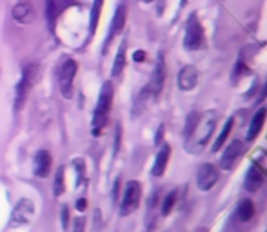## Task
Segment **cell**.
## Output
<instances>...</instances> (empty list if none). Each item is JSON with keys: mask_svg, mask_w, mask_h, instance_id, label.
Returning a JSON list of instances; mask_svg holds the SVG:
<instances>
[{"mask_svg": "<svg viewBox=\"0 0 267 232\" xmlns=\"http://www.w3.org/2000/svg\"><path fill=\"white\" fill-rule=\"evenodd\" d=\"M217 127V113L215 111H206L198 116V121L191 134L186 138L187 140V149L189 151H200L202 147L207 145V141L211 140L213 132Z\"/></svg>", "mask_w": 267, "mask_h": 232, "instance_id": "1", "label": "cell"}, {"mask_svg": "<svg viewBox=\"0 0 267 232\" xmlns=\"http://www.w3.org/2000/svg\"><path fill=\"white\" fill-rule=\"evenodd\" d=\"M113 84L111 82H104L100 89V95H98V102H96L95 113H93V121H91V127H93V134L98 136L100 131L106 127L107 118H109V113H111V106H113Z\"/></svg>", "mask_w": 267, "mask_h": 232, "instance_id": "2", "label": "cell"}, {"mask_svg": "<svg viewBox=\"0 0 267 232\" xmlns=\"http://www.w3.org/2000/svg\"><path fill=\"white\" fill-rule=\"evenodd\" d=\"M36 78H38V66L36 64L25 66L24 71H22L20 82L15 87V111H20L22 107H24L27 95H29V89L35 86Z\"/></svg>", "mask_w": 267, "mask_h": 232, "instance_id": "3", "label": "cell"}, {"mask_svg": "<svg viewBox=\"0 0 267 232\" xmlns=\"http://www.w3.org/2000/svg\"><path fill=\"white\" fill-rule=\"evenodd\" d=\"M184 47L187 51H200L206 47V35H204V27H202L200 20H198L197 13L189 15V18H187Z\"/></svg>", "mask_w": 267, "mask_h": 232, "instance_id": "4", "label": "cell"}, {"mask_svg": "<svg viewBox=\"0 0 267 232\" xmlns=\"http://www.w3.org/2000/svg\"><path fill=\"white\" fill-rule=\"evenodd\" d=\"M78 69V64L73 58H66L62 62L60 71H58V87H60V95L64 98H73V84H75V75Z\"/></svg>", "mask_w": 267, "mask_h": 232, "instance_id": "5", "label": "cell"}, {"mask_svg": "<svg viewBox=\"0 0 267 232\" xmlns=\"http://www.w3.org/2000/svg\"><path fill=\"white\" fill-rule=\"evenodd\" d=\"M142 200V185L138 182H127L124 189V196L120 202V216H129L140 207Z\"/></svg>", "mask_w": 267, "mask_h": 232, "instance_id": "6", "label": "cell"}, {"mask_svg": "<svg viewBox=\"0 0 267 232\" xmlns=\"http://www.w3.org/2000/svg\"><path fill=\"white\" fill-rule=\"evenodd\" d=\"M126 20H127V5L120 4L118 7H116V11H115V16H113L111 25H109V33H107L106 42H104V47H102V53H104V55H106L107 49H109V46H111L113 38L122 33L124 25H126Z\"/></svg>", "mask_w": 267, "mask_h": 232, "instance_id": "7", "label": "cell"}, {"mask_svg": "<svg viewBox=\"0 0 267 232\" xmlns=\"http://www.w3.org/2000/svg\"><path fill=\"white\" fill-rule=\"evenodd\" d=\"M166 60H164V55H158L156 58V64H155V69H153V75H151V80L147 84L149 87V93L151 96H160L162 89H164V84H166Z\"/></svg>", "mask_w": 267, "mask_h": 232, "instance_id": "8", "label": "cell"}, {"mask_svg": "<svg viewBox=\"0 0 267 232\" xmlns=\"http://www.w3.org/2000/svg\"><path fill=\"white\" fill-rule=\"evenodd\" d=\"M218 178V169L213 163H204V165L198 169V174H197V187L200 189L202 192H207L211 191L213 187L217 185Z\"/></svg>", "mask_w": 267, "mask_h": 232, "instance_id": "9", "label": "cell"}, {"mask_svg": "<svg viewBox=\"0 0 267 232\" xmlns=\"http://www.w3.org/2000/svg\"><path fill=\"white\" fill-rule=\"evenodd\" d=\"M71 4H75V0H45V20H47L51 33L55 31L58 16H60Z\"/></svg>", "mask_w": 267, "mask_h": 232, "instance_id": "10", "label": "cell"}, {"mask_svg": "<svg viewBox=\"0 0 267 232\" xmlns=\"http://www.w3.org/2000/svg\"><path fill=\"white\" fill-rule=\"evenodd\" d=\"M244 154V141L242 140H233L229 145L224 149L222 156H220V167L224 171H231L237 165L238 158Z\"/></svg>", "mask_w": 267, "mask_h": 232, "instance_id": "11", "label": "cell"}, {"mask_svg": "<svg viewBox=\"0 0 267 232\" xmlns=\"http://www.w3.org/2000/svg\"><path fill=\"white\" fill-rule=\"evenodd\" d=\"M198 84V69L195 66H184L178 73V89L193 91Z\"/></svg>", "mask_w": 267, "mask_h": 232, "instance_id": "12", "label": "cell"}, {"mask_svg": "<svg viewBox=\"0 0 267 232\" xmlns=\"http://www.w3.org/2000/svg\"><path fill=\"white\" fill-rule=\"evenodd\" d=\"M11 16H13V20L18 22V24H31V22L35 20V9H33V5L31 2H16L13 5V9H11Z\"/></svg>", "mask_w": 267, "mask_h": 232, "instance_id": "13", "label": "cell"}, {"mask_svg": "<svg viewBox=\"0 0 267 232\" xmlns=\"http://www.w3.org/2000/svg\"><path fill=\"white\" fill-rule=\"evenodd\" d=\"M264 183V172L262 169L257 165V163H253L249 165L246 172V178H244V189L247 192H257Z\"/></svg>", "mask_w": 267, "mask_h": 232, "instance_id": "14", "label": "cell"}, {"mask_svg": "<svg viewBox=\"0 0 267 232\" xmlns=\"http://www.w3.org/2000/svg\"><path fill=\"white\" fill-rule=\"evenodd\" d=\"M35 207H33V202L29 200H20V203L16 205V209L13 211V222H11V227H18L22 223H27L29 222L31 214H33Z\"/></svg>", "mask_w": 267, "mask_h": 232, "instance_id": "15", "label": "cell"}, {"mask_svg": "<svg viewBox=\"0 0 267 232\" xmlns=\"http://www.w3.org/2000/svg\"><path fill=\"white\" fill-rule=\"evenodd\" d=\"M169 156H171V147L167 145V143H164L160 147V151L156 152L155 163H153V169H151V174L155 178L164 176V172L167 169V162H169Z\"/></svg>", "mask_w": 267, "mask_h": 232, "instance_id": "16", "label": "cell"}, {"mask_svg": "<svg viewBox=\"0 0 267 232\" xmlns=\"http://www.w3.org/2000/svg\"><path fill=\"white\" fill-rule=\"evenodd\" d=\"M51 171V154L47 151H38L33 160V172L36 178H45Z\"/></svg>", "mask_w": 267, "mask_h": 232, "instance_id": "17", "label": "cell"}, {"mask_svg": "<svg viewBox=\"0 0 267 232\" xmlns=\"http://www.w3.org/2000/svg\"><path fill=\"white\" fill-rule=\"evenodd\" d=\"M266 116H267L266 107H262V109H258V111L255 113V116L251 118V123H249V127H247L246 140L251 141L258 136V132L262 131V125H264V121H266Z\"/></svg>", "mask_w": 267, "mask_h": 232, "instance_id": "18", "label": "cell"}, {"mask_svg": "<svg viewBox=\"0 0 267 232\" xmlns=\"http://www.w3.org/2000/svg\"><path fill=\"white\" fill-rule=\"evenodd\" d=\"M253 216H255V203H253L251 200H242L237 207L238 222H242V223L251 222Z\"/></svg>", "mask_w": 267, "mask_h": 232, "instance_id": "19", "label": "cell"}, {"mask_svg": "<svg viewBox=\"0 0 267 232\" xmlns=\"http://www.w3.org/2000/svg\"><path fill=\"white\" fill-rule=\"evenodd\" d=\"M102 7H104V0H93L91 13H89V38L95 35L96 25H98V20H100V15H102Z\"/></svg>", "mask_w": 267, "mask_h": 232, "instance_id": "20", "label": "cell"}, {"mask_svg": "<svg viewBox=\"0 0 267 232\" xmlns=\"http://www.w3.org/2000/svg\"><path fill=\"white\" fill-rule=\"evenodd\" d=\"M126 49H127V44L124 40L120 44V47H118V51H116L115 62H113V69H111L113 76H120L124 67H126Z\"/></svg>", "mask_w": 267, "mask_h": 232, "instance_id": "21", "label": "cell"}, {"mask_svg": "<svg viewBox=\"0 0 267 232\" xmlns=\"http://www.w3.org/2000/svg\"><path fill=\"white\" fill-rule=\"evenodd\" d=\"M233 123H235V120L233 118H227V121L224 123L222 131H220V134H218V138L215 140V143H213V151H220V147H224V143H226L227 136L231 134V129H233Z\"/></svg>", "mask_w": 267, "mask_h": 232, "instance_id": "22", "label": "cell"}, {"mask_svg": "<svg viewBox=\"0 0 267 232\" xmlns=\"http://www.w3.org/2000/svg\"><path fill=\"white\" fill-rule=\"evenodd\" d=\"M177 196H178V192L177 191H171L166 198H164V202H162V207H160L162 216H169V212H171L173 209H175V205H177Z\"/></svg>", "mask_w": 267, "mask_h": 232, "instance_id": "23", "label": "cell"}, {"mask_svg": "<svg viewBox=\"0 0 267 232\" xmlns=\"http://www.w3.org/2000/svg\"><path fill=\"white\" fill-rule=\"evenodd\" d=\"M149 95H151V93H149V87L146 86L140 91V95L136 96L135 107H133V115H135V116H138L142 113V109H144V106H146V100H147V96H149Z\"/></svg>", "mask_w": 267, "mask_h": 232, "instance_id": "24", "label": "cell"}, {"mask_svg": "<svg viewBox=\"0 0 267 232\" xmlns=\"http://www.w3.org/2000/svg\"><path fill=\"white\" fill-rule=\"evenodd\" d=\"M64 192V167H60L55 174V183H53V194L55 196H60Z\"/></svg>", "mask_w": 267, "mask_h": 232, "instance_id": "25", "label": "cell"}, {"mask_svg": "<svg viewBox=\"0 0 267 232\" xmlns=\"http://www.w3.org/2000/svg\"><path fill=\"white\" fill-rule=\"evenodd\" d=\"M198 121V115L197 113H191V115L187 116V123H186V138L191 134V131L195 129V125H197Z\"/></svg>", "mask_w": 267, "mask_h": 232, "instance_id": "26", "label": "cell"}, {"mask_svg": "<svg viewBox=\"0 0 267 232\" xmlns=\"http://www.w3.org/2000/svg\"><path fill=\"white\" fill-rule=\"evenodd\" d=\"M84 227H86V220H84V218H75L73 232H84Z\"/></svg>", "mask_w": 267, "mask_h": 232, "instance_id": "27", "label": "cell"}, {"mask_svg": "<svg viewBox=\"0 0 267 232\" xmlns=\"http://www.w3.org/2000/svg\"><path fill=\"white\" fill-rule=\"evenodd\" d=\"M120 136H122V127L116 125V134H115V154L120 149Z\"/></svg>", "mask_w": 267, "mask_h": 232, "instance_id": "28", "label": "cell"}, {"mask_svg": "<svg viewBox=\"0 0 267 232\" xmlns=\"http://www.w3.org/2000/svg\"><path fill=\"white\" fill-rule=\"evenodd\" d=\"M67 223H69V209L64 205V207H62V225L67 227Z\"/></svg>", "mask_w": 267, "mask_h": 232, "instance_id": "29", "label": "cell"}, {"mask_svg": "<svg viewBox=\"0 0 267 232\" xmlns=\"http://www.w3.org/2000/svg\"><path fill=\"white\" fill-rule=\"evenodd\" d=\"M133 60H135V62H144V60H146V51H135V53H133Z\"/></svg>", "mask_w": 267, "mask_h": 232, "instance_id": "30", "label": "cell"}, {"mask_svg": "<svg viewBox=\"0 0 267 232\" xmlns=\"http://www.w3.org/2000/svg\"><path fill=\"white\" fill-rule=\"evenodd\" d=\"M118 189H120V180L115 182V189H113V200L116 202V196H118Z\"/></svg>", "mask_w": 267, "mask_h": 232, "instance_id": "31", "label": "cell"}, {"mask_svg": "<svg viewBox=\"0 0 267 232\" xmlns=\"http://www.w3.org/2000/svg\"><path fill=\"white\" fill-rule=\"evenodd\" d=\"M162 136H164V125H160V127H158V134H156V140H155V143H160Z\"/></svg>", "mask_w": 267, "mask_h": 232, "instance_id": "32", "label": "cell"}, {"mask_svg": "<svg viewBox=\"0 0 267 232\" xmlns=\"http://www.w3.org/2000/svg\"><path fill=\"white\" fill-rule=\"evenodd\" d=\"M76 209H78V211H84V209H86V200H84V198H80V200L76 202Z\"/></svg>", "mask_w": 267, "mask_h": 232, "instance_id": "33", "label": "cell"}, {"mask_svg": "<svg viewBox=\"0 0 267 232\" xmlns=\"http://www.w3.org/2000/svg\"><path fill=\"white\" fill-rule=\"evenodd\" d=\"M264 96H267V84H266V89H264V93H262V98Z\"/></svg>", "mask_w": 267, "mask_h": 232, "instance_id": "34", "label": "cell"}, {"mask_svg": "<svg viewBox=\"0 0 267 232\" xmlns=\"http://www.w3.org/2000/svg\"><path fill=\"white\" fill-rule=\"evenodd\" d=\"M142 2H146V4H149V2H153V0H142Z\"/></svg>", "mask_w": 267, "mask_h": 232, "instance_id": "35", "label": "cell"}]
</instances>
